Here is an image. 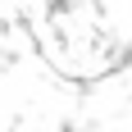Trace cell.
I'll use <instances>...</instances> for the list:
<instances>
[{
    "label": "cell",
    "instance_id": "1",
    "mask_svg": "<svg viewBox=\"0 0 132 132\" xmlns=\"http://www.w3.org/2000/svg\"><path fill=\"white\" fill-rule=\"evenodd\" d=\"M9 132H37V128H32V123H14Z\"/></svg>",
    "mask_w": 132,
    "mask_h": 132
}]
</instances>
